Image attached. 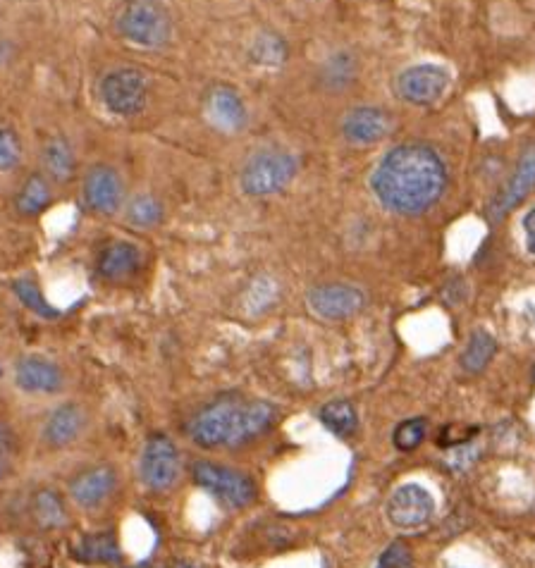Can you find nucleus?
Returning a JSON list of instances; mask_svg holds the SVG:
<instances>
[{
  "label": "nucleus",
  "mask_w": 535,
  "mask_h": 568,
  "mask_svg": "<svg viewBox=\"0 0 535 568\" xmlns=\"http://www.w3.org/2000/svg\"><path fill=\"white\" fill-rule=\"evenodd\" d=\"M373 194L387 211L416 215L428 211L447 187V168L433 148L404 144L380 160L371 177Z\"/></svg>",
  "instance_id": "f257e3e1"
},
{
  "label": "nucleus",
  "mask_w": 535,
  "mask_h": 568,
  "mask_svg": "<svg viewBox=\"0 0 535 568\" xmlns=\"http://www.w3.org/2000/svg\"><path fill=\"white\" fill-rule=\"evenodd\" d=\"M115 32L139 48H161L172 36V15L161 0H125L115 15Z\"/></svg>",
  "instance_id": "f03ea898"
},
{
  "label": "nucleus",
  "mask_w": 535,
  "mask_h": 568,
  "mask_svg": "<svg viewBox=\"0 0 535 568\" xmlns=\"http://www.w3.org/2000/svg\"><path fill=\"white\" fill-rule=\"evenodd\" d=\"M297 170L299 163L292 153L280 151V148H266L244 163L239 172V184L249 196H273L292 184Z\"/></svg>",
  "instance_id": "7ed1b4c3"
},
{
  "label": "nucleus",
  "mask_w": 535,
  "mask_h": 568,
  "mask_svg": "<svg viewBox=\"0 0 535 568\" xmlns=\"http://www.w3.org/2000/svg\"><path fill=\"white\" fill-rule=\"evenodd\" d=\"M192 478L199 487L223 502L227 509H244L256 499V485L249 475L232 471L227 466H218L211 461H196Z\"/></svg>",
  "instance_id": "20e7f679"
},
{
  "label": "nucleus",
  "mask_w": 535,
  "mask_h": 568,
  "mask_svg": "<svg viewBox=\"0 0 535 568\" xmlns=\"http://www.w3.org/2000/svg\"><path fill=\"white\" fill-rule=\"evenodd\" d=\"M103 106L118 117H134L146 108L149 101V79L134 67H120L108 72L98 86Z\"/></svg>",
  "instance_id": "39448f33"
},
{
  "label": "nucleus",
  "mask_w": 535,
  "mask_h": 568,
  "mask_svg": "<svg viewBox=\"0 0 535 568\" xmlns=\"http://www.w3.org/2000/svg\"><path fill=\"white\" fill-rule=\"evenodd\" d=\"M239 406H242V401L237 397H220L215 399L213 404H208L206 409L194 418L192 428H189L192 440L199 444V447L206 449L230 442Z\"/></svg>",
  "instance_id": "423d86ee"
},
{
  "label": "nucleus",
  "mask_w": 535,
  "mask_h": 568,
  "mask_svg": "<svg viewBox=\"0 0 535 568\" xmlns=\"http://www.w3.org/2000/svg\"><path fill=\"white\" fill-rule=\"evenodd\" d=\"M141 480L151 490H170L180 478V454L165 435H151L141 454Z\"/></svg>",
  "instance_id": "0eeeda50"
},
{
  "label": "nucleus",
  "mask_w": 535,
  "mask_h": 568,
  "mask_svg": "<svg viewBox=\"0 0 535 568\" xmlns=\"http://www.w3.org/2000/svg\"><path fill=\"white\" fill-rule=\"evenodd\" d=\"M447 86L450 74L440 65H414L397 77V94L411 106H430L445 94Z\"/></svg>",
  "instance_id": "6e6552de"
},
{
  "label": "nucleus",
  "mask_w": 535,
  "mask_h": 568,
  "mask_svg": "<svg viewBox=\"0 0 535 568\" xmlns=\"http://www.w3.org/2000/svg\"><path fill=\"white\" fill-rule=\"evenodd\" d=\"M435 511V502L430 492L421 485H402L392 492L390 502H387V518L392 526L411 530L421 528L423 523L430 521Z\"/></svg>",
  "instance_id": "1a4fd4ad"
},
{
  "label": "nucleus",
  "mask_w": 535,
  "mask_h": 568,
  "mask_svg": "<svg viewBox=\"0 0 535 568\" xmlns=\"http://www.w3.org/2000/svg\"><path fill=\"white\" fill-rule=\"evenodd\" d=\"M84 201L94 213L113 215L125 201V182L110 165H94L84 177Z\"/></svg>",
  "instance_id": "9d476101"
},
{
  "label": "nucleus",
  "mask_w": 535,
  "mask_h": 568,
  "mask_svg": "<svg viewBox=\"0 0 535 568\" xmlns=\"http://www.w3.org/2000/svg\"><path fill=\"white\" fill-rule=\"evenodd\" d=\"M309 306L318 318L344 320L356 316L366 306V296L352 284H323L311 289Z\"/></svg>",
  "instance_id": "9b49d317"
},
{
  "label": "nucleus",
  "mask_w": 535,
  "mask_h": 568,
  "mask_svg": "<svg viewBox=\"0 0 535 568\" xmlns=\"http://www.w3.org/2000/svg\"><path fill=\"white\" fill-rule=\"evenodd\" d=\"M204 110L208 120L213 122V127H218L220 132L235 134L239 129H244L249 120L247 106H244V98L239 96L237 89L232 86H213L204 98Z\"/></svg>",
  "instance_id": "f8f14e48"
},
{
  "label": "nucleus",
  "mask_w": 535,
  "mask_h": 568,
  "mask_svg": "<svg viewBox=\"0 0 535 568\" xmlns=\"http://www.w3.org/2000/svg\"><path fill=\"white\" fill-rule=\"evenodd\" d=\"M390 132V117L385 110L373 106H361L349 110L342 120L344 139L356 146H368L387 137Z\"/></svg>",
  "instance_id": "ddd939ff"
},
{
  "label": "nucleus",
  "mask_w": 535,
  "mask_h": 568,
  "mask_svg": "<svg viewBox=\"0 0 535 568\" xmlns=\"http://www.w3.org/2000/svg\"><path fill=\"white\" fill-rule=\"evenodd\" d=\"M535 189V146L521 156V163L512 179L507 182V187L502 189V194L497 196L493 208H490V218L502 220L509 211H514L521 201Z\"/></svg>",
  "instance_id": "4468645a"
},
{
  "label": "nucleus",
  "mask_w": 535,
  "mask_h": 568,
  "mask_svg": "<svg viewBox=\"0 0 535 568\" xmlns=\"http://www.w3.org/2000/svg\"><path fill=\"white\" fill-rule=\"evenodd\" d=\"M15 382L24 392H55L63 385V373L53 361L41 356H24L15 366Z\"/></svg>",
  "instance_id": "2eb2a0df"
},
{
  "label": "nucleus",
  "mask_w": 535,
  "mask_h": 568,
  "mask_svg": "<svg viewBox=\"0 0 535 568\" xmlns=\"http://www.w3.org/2000/svg\"><path fill=\"white\" fill-rule=\"evenodd\" d=\"M275 416H278V411L268 401H249V404L242 401L227 447H242V444L256 440L275 423Z\"/></svg>",
  "instance_id": "dca6fc26"
},
{
  "label": "nucleus",
  "mask_w": 535,
  "mask_h": 568,
  "mask_svg": "<svg viewBox=\"0 0 535 568\" xmlns=\"http://www.w3.org/2000/svg\"><path fill=\"white\" fill-rule=\"evenodd\" d=\"M113 487H115L113 468L96 466V468H91V471L77 475V478L72 480L70 492H72V499H75L79 506L91 509V506L101 504L103 499L113 492Z\"/></svg>",
  "instance_id": "f3484780"
},
{
  "label": "nucleus",
  "mask_w": 535,
  "mask_h": 568,
  "mask_svg": "<svg viewBox=\"0 0 535 568\" xmlns=\"http://www.w3.org/2000/svg\"><path fill=\"white\" fill-rule=\"evenodd\" d=\"M43 175L55 182H70L77 172L75 148L65 137H51L41 146Z\"/></svg>",
  "instance_id": "a211bd4d"
},
{
  "label": "nucleus",
  "mask_w": 535,
  "mask_h": 568,
  "mask_svg": "<svg viewBox=\"0 0 535 568\" xmlns=\"http://www.w3.org/2000/svg\"><path fill=\"white\" fill-rule=\"evenodd\" d=\"M82 428V409L75 404H65L51 413V418L46 421V428H43V437H46V442L53 444V447H65V444H72L77 440Z\"/></svg>",
  "instance_id": "6ab92c4d"
},
{
  "label": "nucleus",
  "mask_w": 535,
  "mask_h": 568,
  "mask_svg": "<svg viewBox=\"0 0 535 568\" xmlns=\"http://www.w3.org/2000/svg\"><path fill=\"white\" fill-rule=\"evenodd\" d=\"M139 263H141V253L137 246L129 242H115L103 251L98 270H101V275L106 277V280L120 282L137 273Z\"/></svg>",
  "instance_id": "aec40b11"
},
{
  "label": "nucleus",
  "mask_w": 535,
  "mask_h": 568,
  "mask_svg": "<svg viewBox=\"0 0 535 568\" xmlns=\"http://www.w3.org/2000/svg\"><path fill=\"white\" fill-rule=\"evenodd\" d=\"M51 199H53L51 182H48L46 175H39V172H36V175L27 177L22 182V187L15 196V208L20 215L32 218V215H39L46 211Z\"/></svg>",
  "instance_id": "412c9836"
},
{
  "label": "nucleus",
  "mask_w": 535,
  "mask_h": 568,
  "mask_svg": "<svg viewBox=\"0 0 535 568\" xmlns=\"http://www.w3.org/2000/svg\"><path fill=\"white\" fill-rule=\"evenodd\" d=\"M321 421L337 437H349L356 430V425H359L356 409L344 399H335L330 404H325L321 409Z\"/></svg>",
  "instance_id": "4be33fe9"
},
{
  "label": "nucleus",
  "mask_w": 535,
  "mask_h": 568,
  "mask_svg": "<svg viewBox=\"0 0 535 568\" xmlns=\"http://www.w3.org/2000/svg\"><path fill=\"white\" fill-rule=\"evenodd\" d=\"M79 557L91 561V564H115V561H120V547L110 533L89 535L82 540Z\"/></svg>",
  "instance_id": "5701e85b"
},
{
  "label": "nucleus",
  "mask_w": 535,
  "mask_h": 568,
  "mask_svg": "<svg viewBox=\"0 0 535 568\" xmlns=\"http://www.w3.org/2000/svg\"><path fill=\"white\" fill-rule=\"evenodd\" d=\"M163 215H165L163 203L151 194H139L127 203V220L132 222L134 227H144V230H149V227L161 225Z\"/></svg>",
  "instance_id": "b1692460"
},
{
  "label": "nucleus",
  "mask_w": 535,
  "mask_h": 568,
  "mask_svg": "<svg viewBox=\"0 0 535 568\" xmlns=\"http://www.w3.org/2000/svg\"><path fill=\"white\" fill-rule=\"evenodd\" d=\"M495 351V339L490 337L488 332H476V335L471 337L469 347L461 354V366H464V370H469V373H481V370L493 361Z\"/></svg>",
  "instance_id": "393cba45"
},
{
  "label": "nucleus",
  "mask_w": 535,
  "mask_h": 568,
  "mask_svg": "<svg viewBox=\"0 0 535 568\" xmlns=\"http://www.w3.org/2000/svg\"><path fill=\"white\" fill-rule=\"evenodd\" d=\"M32 509H34L36 521H39L43 528H58L65 523V506H63V499L58 497V492H53V490L36 492Z\"/></svg>",
  "instance_id": "a878e982"
},
{
  "label": "nucleus",
  "mask_w": 535,
  "mask_h": 568,
  "mask_svg": "<svg viewBox=\"0 0 535 568\" xmlns=\"http://www.w3.org/2000/svg\"><path fill=\"white\" fill-rule=\"evenodd\" d=\"M12 292H15L17 299H20L29 311H34L36 316H41V318L58 316V311H55V308L46 301V296L41 294L39 284H36L34 280H29V277H22V280L12 282Z\"/></svg>",
  "instance_id": "bb28decb"
},
{
  "label": "nucleus",
  "mask_w": 535,
  "mask_h": 568,
  "mask_svg": "<svg viewBox=\"0 0 535 568\" xmlns=\"http://www.w3.org/2000/svg\"><path fill=\"white\" fill-rule=\"evenodd\" d=\"M356 77V63L349 53H337L325 63L323 79L330 89H342Z\"/></svg>",
  "instance_id": "cd10ccee"
},
{
  "label": "nucleus",
  "mask_w": 535,
  "mask_h": 568,
  "mask_svg": "<svg viewBox=\"0 0 535 568\" xmlns=\"http://www.w3.org/2000/svg\"><path fill=\"white\" fill-rule=\"evenodd\" d=\"M22 163V141L10 127H0V172H12Z\"/></svg>",
  "instance_id": "c85d7f7f"
},
{
  "label": "nucleus",
  "mask_w": 535,
  "mask_h": 568,
  "mask_svg": "<svg viewBox=\"0 0 535 568\" xmlns=\"http://www.w3.org/2000/svg\"><path fill=\"white\" fill-rule=\"evenodd\" d=\"M423 437H426V421L423 418H411V421L397 425L395 447L402 449V452H411V449H416L423 442Z\"/></svg>",
  "instance_id": "c756f323"
},
{
  "label": "nucleus",
  "mask_w": 535,
  "mask_h": 568,
  "mask_svg": "<svg viewBox=\"0 0 535 568\" xmlns=\"http://www.w3.org/2000/svg\"><path fill=\"white\" fill-rule=\"evenodd\" d=\"M285 53V43L278 36H258L254 43V60L261 65H280Z\"/></svg>",
  "instance_id": "7c9ffc66"
},
{
  "label": "nucleus",
  "mask_w": 535,
  "mask_h": 568,
  "mask_svg": "<svg viewBox=\"0 0 535 568\" xmlns=\"http://www.w3.org/2000/svg\"><path fill=\"white\" fill-rule=\"evenodd\" d=\"M411 557L409 549L402 545V542H395L383 552V557L378 561V568H409Z\"/></svg>",
  "instance_id": "2f4dec72"
},
{
  "label": "nucleus",
  "mask_w": 535,
  "mask_h": 568,
  "mask_svg": "<svg viewBox=\"0 0 535 568\" xmlns=\"http://www.w3.org/2000/svg\"><path fill=\"white\" fill-rule=\"evenodd\" d=\"M15 449V432L5 421H0V459H5Z\"/></svg>",
  "instance_id": "473e14b6"
},
{
  "label": "nucleus",
  "mask_w": 535,
  "mask_h": 568,
  "mask_svg": "<svg viewBox=\"0 0 535 568\" xmlns=\"http://www.w3.org/2000/svg\"><path fill=\"white\" fill-rule=\"evenodd\" d=\"M524 232H526V246L535 256V208L524 215Z\"/></svg>",
  "instance_id": "72a5a7b5"
},
{
  "label": "nucleus",
  "mask_w": 535,
  "mask_h": 568,
  "mask_svg": "<svg viewBox=\"0 0 535 568\" xmlns=\"http://www.w3.org/2000/svg\"><path fill=\"white\" fill-rule=\"evenodd\" d=\"M10 60V46L8 43H0V65L8 63Z\"/></svg>",
  "instance_id": "f704fd0d"
},
{
  "label": "nucleus",
  "mask_w": 535,
  "mask_h": 568,
  "mask_svg": "<svg viewBox=\"0 0 535 568\" xmlns=\"http://www.w3.org/2000/svg\"><path fill=\"white\" fill-rule=\"evenodd\" d=\"M8 475V463H5V459H0V480Z\"/></svg>",
  "instance_id": "c9c22d12"
},
{
  "label": "nucleus",
  "mask_w": 535,
  "mask_h": 568,
  "mask_svg": "<svg viewBox=\"0 0 535 568\" xmlns=\"http://www.w3.org/2000/svg\"><path fill=\"white\" fill-rule=\"evenodd\" d=\"M175 568H196V566H192V564H184V561H182V564H175Z\"/></svg>",
  "instance_id": "e433bc0d"
},
{
  "label": "nucleus",
  "mask_w": 535,
  "mask_h": 568,
  "mask_svg": "<svg viewBox=\"0 0 535 568\" xmlns=\"http://www.w3.org/2000/svg\"><path fill=\"white\" fill-rule=\"evenodd\" d=\"M533 378H535V368H533Z\"/></svg>",
  "instance_id": "4c0bfd02"
}]
</instances>
